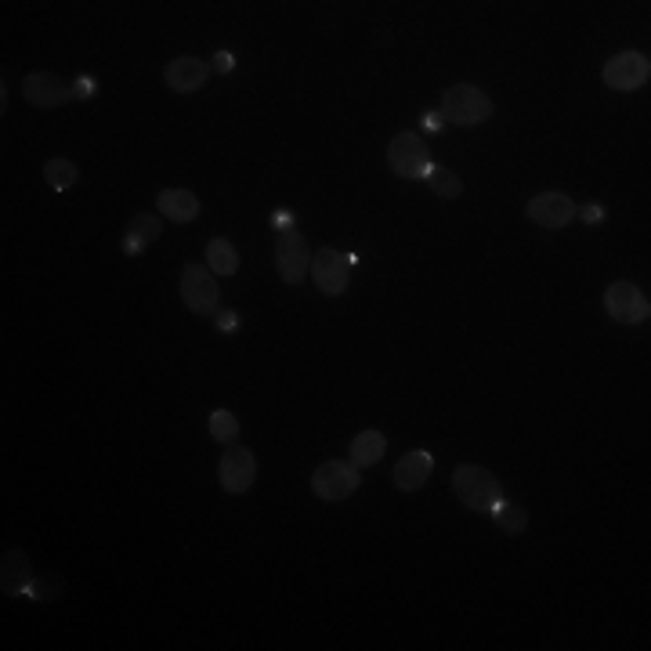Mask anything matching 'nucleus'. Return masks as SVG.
<instances>
[{
  "mask_svg": "<svg viewBox=\"0 0 651 651\" xmlns=\"http://www.w3.org/2000/svg\"><path fill=\"white\" fill-rule=\"evenodd\" d=\"M217 478H221V489L232 492V496H243V492H250V485H254L257 478V460L254 453L246 449V445H228L225 456H221V463H217Z\"/></svg>",
  "mask_w": 651,
  "mask_h": 651,
  "instance_id": "0eeeda50",
  "label": "nucleus"
},
{
  "mask_svg": "<svg viewBox=\"0 0 651 651\" xmlns=\"http://www.w3.org/2000/svg\"><path fill=\"white\" fill-rule=\"evenodd\" d=\"M442 127H445L442 109H438V113H424V131H442Z\"/></svg>",
  "mask_w": 651,
  "mask_h": 651,
  "instance_id": "c85d7f7f",
  "label": "nucleus"
},
{
  "mask_svg": "<svg viewBox=\"0 0 651 651\" xmlns=\"http://www.w3.org/2000/svg\"><path fill=\"white\" fill-rule=\"evenodd\" d=\"M22 95L37 109H58V105H66L73 98V87L55 73H29L22 80Z\"/></svg>",
  "mask_w": 651,
  "mask_h": 651,
  "instance_id": "9b49d317",
  "label": "nucleus"
},
{
  "mask_svg": "<svg viewBox=\"0 0 651 651\" xmlns=\"http://www.w3.org/2000/svg\"><path fill=\"white\" fill-rule=\"evenodd\" d=\"M163 76H167L170 91H178V95H192V91H199V87L207 84L210 66H207V62H199V58L185 55V58H174Z\"/></svg>",
  "mask_w": 651,
  "mask_h": 651,
  "instance_id": "ddd939ff",
  "label": "nucleus"
},
{
  "mask_svg": "<svg viewBox=\"0 0 651 651\" xmlns=\"http://www.w3.org/2000/svg\"><path fill=\"white\" fill-rule=\"evenodd\" d=\"M275 268L283 275V283L301 286L304 275L312 272V246L301 232H283L275 243Z\"/></svg>",
  "mask_w": 651,
  "mask_h": 651,
  "instance_id": "423d86ee",
  "label": "nucleus"
},
{
  "mask_svg": "<svg viewBox=\"0 0 651 651\" xmlns=\"http://www.w3.org/2000/svg\"><path fill=\"white\" fill-rule=\"evenodd\" d=\"M210 438L232 445L239 438V420L228 413V409H214V413H210Z\"/></svg>",
  "mask_w": 651,
  "mask_h": 651,
  "instance_id": "5701e85b",
  "label": "nucleus"
},
{
  "mask_svg": "<svg viewBox=\"0 0 651 651\" xmlns=\"http://www.w3.org/2000/svg\"><path fill=\"white\" fill-rule=\"evenodd\" d=\"M33 586V568H29V557L22 550H8L0 557V590L8 597L15 594H29Z\"/></svg>",
  "mask_w": 651,
  "mask_h": 651,
  "instance_id": "2eb2a0df",
  "label": "nucleus"
},
{
  "mask_svg": "<svg viewBox=\"0 0 651 651\" xmlns=\"http://www.w3.org/2000/svg\"><path fill=\"white\" fill-rule=\"evenodd\" d=\"M351 265L355 261L348 254H340V250H319V254H312V279L319 286V293L340 297L351 283Z\"/></svg>",
  "mask_w": 651,
  "mask_h": 651,
  "instance_id": "1a4fd4ad",
  "label": "nucleus"
},
{
  "mask_svg": "<svg viewBox=\"0 0 651 651\" xmlns=\"http://www.w3.org/2000/svg\"><path fill=\"white\" fill-rule=\"evenodd\" d=\"M453 492L463 500V507L478 510V514H492V510L503 503L500 482H496L485 467H474V463H463V467H456Z\"/></svg>",
  "mask_w": 651,
  "mask_h": 651,
  "instance_id": "f257e3e1",
  "label": "nucleus"
},
{
  "mask_svg": "<svg viewBox=\"0 0 651 651\" xmlns=\"http://www.w3.org/2000/svg\"><path fill=\"white\" fill-rule=\"evenodd\" d=\"M387 163H391V170H395L398 178H406V181H424L427 170L434 167L431 149H427L413 131H402L391 138V145H387Z\"/></svg>",
  "mask_w": 651,
  "mask_h": 651,
  "instance_id": "7ed1b4c3",
  "label": "nucleus"
},
{
  "mask_svg": "<svg viewBox=\"0 0 651 651\" xmlns=\"http://www.w3.org/2000/svg\"><path fill=\"white\" fill-rule=\"evenodd\" d=\"M362 485V474L355 463H344V460H330L322 463L319 471L312 474V492L319 496V500L326 503H340L348 500L351 492Z\"/></svg>",
  "mask_w": 651,
  "mask_h": 651,
  "instance_id": "20e7f679",
  "label": "nucleus"
},
{
  "mask_svg": "<svg viewBox=\"0 0 651 651\" xmlns=\"http://www.w3.org/2000/svg\"><path fill=\"white\" fill-rule=\"evenodd\" d=\"M579 217H583V221H601L604 217V210L597 207V203H590V207H583V210H576Z\"/></svg>",
  "mask_w": 651,
  "mask_h": 651,
  "instance_id": "c756f323",
  "label": "nucleus"
},
{
  "mask_svg": "<svg viewBox=\"0 0 651 651\" xmlns=\"http://www.w3.org/2000/svg\"><path fill=\"white\" fill-rule=\"evenodd\" d=\"M648 76L651 62L641 51H623V55L608 58V66H604V84L612 91H637V87L648 84Z\"/></svg>",
  "mask_w": 651,
  "mask_h": 651,
  "instance_id": "9d476101",
  "label": "nucleus"
},
{
  "mask_svg": "<svg viewBox=\"0 0 651 651\" xmlns=\"http://www.w3.org/2000/svg\"><path fill=\"white\" fill-rule=\"evenodd\" d=\"M427 185H431L434 196H442V199H460V192H463V181L456 178L449 167H431V170H427Z\"/></svg>",
  "mask_w": 651,
  "mask_h": 651,
  "instance_id": "412c9836",
  "label": "nucleus"
},
{
  "mask_svg": "<svg viewBox=\"0 0 651 651\" xmlns=\"http://www.w3.org/2000/svg\"><path fill=\"white\" fill-rule=\"evenodd\" d=\"M492 98L482 87L474 84H456L442 95V116L445 123H460V127H478V123L492 120Z\"/></svg>",
  "mask_w": 651,
  "mask_h": 651,
  "instance_id": "f03ea898",
  "label": "nucleus"
},
{
  "mask_svg": "<svg viewBox=\"0 0 651 651\" xmlns=\"http://www.w3.org/2000/svg\"><path fill=\"white\" fill-rule=\"evenodd\" d=\"M160 232H163V221L156 214L131 217V225H127V236H123V254L138 257L145 246H152L156 239H160Z\"/></svg>",
  "mask_w": 651,
  "mask_h": 651,
  "instance_id": "f3484780",
  "label": "nucleus"
},
{
  "mask_svg": "<svg viewBox=\"0 0 651 651\" xmlns=\"http://www.w3.org/2000/svg\"><path fill=\"white\" fill-rule=\"evenodd\" d=\"M272 225L279 228V232H290V228H293V214L286 207H279V210H275V217H272Z\"/></svg>",
  "mask_w": 651,
  "mask_h": 651,
  "instance_id": "cd10ccee",
  "label": "nucleus"
},
{
  "mask_svg": "<svg viewBox=\"0 0 651 651\" xmlns=\"http://www.w3.org/2000/svg\"><path fill=\"white\" fill-rule=\"evenodd\" d=\"M44 181H48L51 189L66 192L80 181V170H76L73 160H48L44 163Z\"/></svg>",
  "mask_w": 651,
  "mask_h": 651,
  "instance_id": "aec40b11",
  "label": "nucleus"
},
{
  "mask_svg": "<svg viewBox=\"0 0 651 651\" xmlns=\"http://www.w3.org/2000/svg\"><path fill=\"white\" fill-rule=\"evenodd\" d=\"M156 210L174 225H189L199 217V199L189 189H163L160 199H156Z\"/></svg>",
  "mask_w": 651,
  "mask_h": 651,
  "instance_id": "dca6fc26",
  "label": "nucleus"
},
{
  "mask_svg": "<svg viewBox=\"0 0 651 651\" xmlns=\"http://www.w3.org/2000/svg\"><path fill=\"white\" fill-rule=\"evenodd\" d=\"M576 203L565 192H539L529 199V221H536L539 228H565L576 217Z\"/></svg>",
  "mask_w": 651,
  "mask_h": 651,
  "instance_id": "f8f14e48",
  "label": "nucleus"
},
{
  "mask_svg": "<svg viewBox=\"0 0 651 651\" xmlns=\"http://www.w3.org/2000/svg\"><path fill=\"white\" fill-rule=\"evenodd\" d=\"M431 471H434V460H431V453H424V449H413V453H406L402 460L395 463V485L402 492H416V489H424L427 485V478H431Z\"/></svg>",
  "mask_w": 651,
  "mask_h": 651,
  "instance_id": "4468645a",
  "label": "nucleus"
},
{
  "mask_svg": "<svg viewBox=\"0 0 651 651\" xmlns=\"http://www.w3.org/2000/svg\"><path fill=\"white\" fill-rule=\"evenodd\" d=\"M232 66H236V58L228 55V51H217V55L210 58V69H214V73H221V76L232 73Z\"/></svg>",
  "mask_w": 651,
  "mask_h": 651,
  "instance_id": "a878e982",
  "label": "nucleus"
},
{
  "mask_svg": "<svg viewBox=\"0 0 651 651\" xmlns=\"http://www.w3.org/2000/svg\"><path fill=\"white\" fill-rule=\"evenodd\" d=\"M62 594H66V579L55 576V572L37 576L33 586H29V597H33V601H55V597H62Z\"/></svg>",
  "mask_w": 651,
  "mask_h": 651,
  "instance_id": "b1692460",
  "label": "nucleus"
},
{
  "mask_svg": "<svg viewBox=\"0 0 651 651\" xmlns=\"http://www.w3.org/2000/svg\"><path fill=\"white\" fill-rule=\"evenodd\" d=\"M217 330H221V333H236L239 330V315L236 312H221V315H217Z\"/></svg>",
  "mask_w": 651,
  "mask_h": 651,
  "instance_id": "bb28decb",
  "label": "nucleus"
},
{
  "mask_svg": "<svg viewBox=\"0 0 651 651\" xmlns=\"http://www.w3.org/2000/svg\"><path fill=\"white\" fill-rule=\"evenodd\" d=\"M217 279L210 268L203 265H185V272H181V301H185V308L196 315H210L217 312Z\"/></svg>",
  "mask_w": 651,
  "mask_h": 651,
  "instance_id": "6e6552de",
  "label": "nucleus"
},
{
  "mask_svg": "<svg viewBox=\"0 0 651 651\" xmlns=\"http://www.w3.org/2000/svg\"><path fill=\"white\" fill-rule=\"evenodd\" d=\"M604 312L615 322H623V326H641V322L651 319V304L637 286L623 279V283H612L604 290Z\"/></svg>",
  "mask_w": 651,
  "mask_h": 651,
  "instance_id": "39448f33",
  "label": "nucleus"
},
{
  "mask_svg": "<svg viewBox=\"0 0 651 651\" xmlns=\"http://www.w3.org/2000/svg\"><path fill=\"white\" fill-rule=\"evenodd\" d=\"M492 518H496V525H500L503 532H510V536H521V532L529 529V514L521 507H514V503H500V507L492 510Z\"/></svg>",
  "mask_w": 651,
  "mask_h": 651,
  "instance_id": "4be33fe9",
  "label": "nucleus"
},
{
  "mask_svg": "<svg viewBox=\"0 0 651 651\" xmlns=\"http://www.w3.org/2000/svg\"><path fill=\"white\" fill-rule=\"evenodd\" d=\"M207 268L214 275H236L239 272V250L228 239H210L207 246Z\"/></svg>",
  "mask_w": 651,
  "mask_h": 651,
  "instance_id": "6ab92c4d",
  "label": "nucleus"
},
{
  "mask_svg": "<svg viewBox=\"0 0 651 651\" xmlns=\"http://www.w3.org/2000/svg\"><path fill=\"white\" fill-rule=\"evenodd\" d=\"M95 95H98V80H91V76H76L73 98H95Z\"/></svg>",
  "mask_w": 651,
  "mask_h": 651,
  "instance_id": "393cba45",
  "label": "nucleus"
},
{
  "mask_svg": "<svg viewBox=\"0 0 651 651\" xmlns=\"http://www.w3.org/2000/svg\"><path fill=\"white\" fill-rule=\"evenodd\" d=\"M384 453H387V438L380 431H362L351 442V463L355 467H373L377 460H384Z\"/></svg>",
  "mask_w": 651,
  "mask_h": 651,
  "instance_id": "a211bd4d",
  "label": "nucleus"
}]
</instances>
